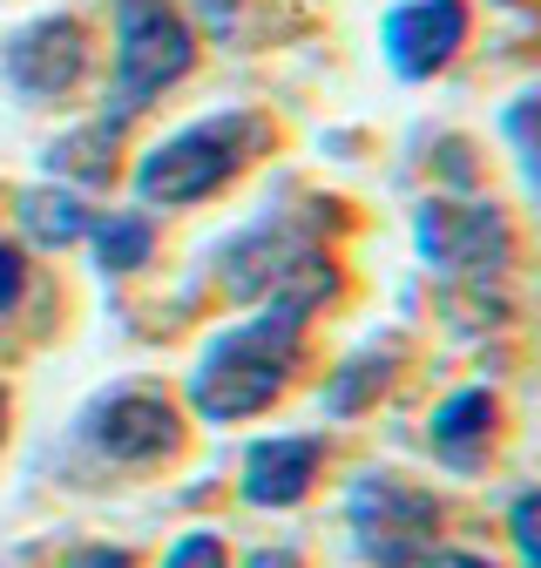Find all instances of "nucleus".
<instances>
[{"instance_id": "nucleus-9", "label": "nucleus", "mask_w": 541, "mask_h": 568, "mask_svg": "<svg viewBox=\"0 0 541 568\" xmlns=\"http://www.w3.org/2000/svg\"><path fill=\"white\" fill-rule=\"evenodd\" d=\"M312 474H318V440L305 434H278V440H257L244 454V501L257 508H292L312 494Z\"/></svg>"}, {"instance_id": "nucleus-17", "label": "nucleus", "mask_w": 541, "mask_h": 568, "mask_svg": "<svg viewBox=\"0 0 541 568\" xmlns=\"http://www.w3.org/2000/svg\"><path fill=\"white\" fill-rule=\"evenodd\" d=\"M68 568H135L129 548H82V555H68Z\"/></svg>"}, {"instance_id": "nucleus-7", "label": "nucleus", "mask_w": 541, "mask_h": 568, "mask_svg": "<svg viewBox=\"0 0 541 568\" xmlns=\"http://www.w3.org/2000/svg\"><path fill=\"white\" fill-rule=\"evenodd\" d=\"M467 41V8L460 0H406V8L386 14V54L399 75H433V68H447Z\"/></svg>"}, {"instance_id": "nucleus-11", "label": "nucleus", "mask_w": 541, "mask_h": 568, "mask_svg": "<svg viewBox=\"0 0 541 568\" xmlns=\"http://www.w3.org/2000/svg\"><path fill=\"white\" fill-rule=\"evenodd\" d=\"M21 217H28V231H34L41 244H75V237L95 224L68 190H28V196H21Z\"/></svg>"}, {"instance_id": "nucleus-2", "label": "nucleus", "mask_w": 541, "mask_h": 568, "mask_svg": "<svg viewBox=\"0 0 541 568\" xmlns=\"http://www.w3.org/2000/svg\"><path fill=\"white\" fill-rule=\"evenodd\" d=\"M190 61H196V41L170 0H115V95L102 109V129H122L143 102L183 82Z\"/></svg>"}, {"instance_id": "nucleus-16", "label": "nucleus", "mask_w": 541, "mask_h": 568, "mask_svg": "<svg viewBox=\"0 0 541 568\" xmlns=\"http://www.w3.org/2000/svg\"><path fill=\"white\" fill-rule=\"evenodd\" d=\"M21 277H28V271H21V251H14V244H0V312L21 298Z\"/></svg>"}, {"instance_id": "nucleus-20", "label": "nucleus", "mask_w": 541, "mask_h": 568, "mask_svg": "<svg viewBox=\"0 0 541 568\" xmlns=\"http://www.w3.org/2000/svg\"><path fill=\"white\" fill-rule=\"evenodd\" d=\"M0 434H8V393H0Z\"/></svg>"}, {"instance_id": "nucleus-1", "label": "nucleus", "mask_w": 541, "mask_h": 568, "mask_svg": "<svg viewBox=\"0 0 541 568\" xmlns=\"http://www.w3.org/2000/svg\"><path fill=\"white\" fill-rule=\"evenodd\" d=\"M338 292V271L305 257L278 292H270V305L251 318V325H231L217 332L211 345H203V359L190 373V406L203 419H251L264 413L270 399H278L298 373V352H305V318L312 305H325Z\"/></svg>"}, {"instance_id": "nucleus-12", "label": "nucleus", "mask_w": 541, "mask_h": 568, "mask_svg": "<svg viewBox=\"0 0 541 568\" xmlns=\"http://www.w3.org/2000/svg\"><path fill=\"white\" fill-rule=\"evenodd\" d=\"M89 237H95V264L102 271H135V264L150 257V244H156L143 217H95Z\"/></svg>"}, {"instance_id": "nucleus-15", "label": "nucleus", "mask_w": 541, "mask_h": 568, "mask_svg": "<svg viewBox=\"0 0 541 568\" xmlns=\"http://www.w3.org/2000/svg\"><path fill=\"white\" fill-rule=\"evenodd\" d=\"M163 568H224V541H217L211 528H196V535H183V541L170 548Z\"/></svg>"}, {"instance_id": "nucleus-3", "label": "nucleus", "mask_w": 541, "mask_h": 568, "mask_svg": "<svg viewBox=\"0 0 541 568\" xmlns=\"http://www.w3.org/2000/svg\"><path fill=\"white\" fill-rule=\"evenodd\" d=\"M251 142H257V122H251V115L196 122V129L156 142V150L143 156L135 190H143V203H196V196H211L217 183L237 176V163H244Z\"/></svg>"}, {"instance_id": "nucleus-18", "label": "nucleus", "mask_w": 541, "mask_h": 568, "mask_svg": "<svg viewBox=\"0 0 541 568\" xmlns=\"http://www.w3.org/2000/svg\"><path fill=\"white\" fill-rule=\"evenodd\" d=\"M414 568H494V561H481V555H460V548H447V555H420Z\"/></svg>"}, {"instance_id": "nucleus-14", "label": "nucleus", "mask_w": 541, "mask_h": 568, "mask_svg": "<svg viewBox=\"0 0 541 568\" xmlns=\"http://www.w3.org/2000/svg\"><path fill=\"white\" fill-rule=\"evenodd\" d=\"M508 528H514V548L528 555V568H541V487H534V494H521V501H514Z\"/></svg>"}, {"instance_id": "nucleus-4", "label": "nucleus", "mask_w": 541, "mask_h": 568, "mask_svg": "<svg viewBox=\"0 0 541 568\" xmlns=\"http://www.w3.org/2000/svg\"><path fill=\"white\" fill-rule=\"evenodd\" d=\"M346 521H353V541H359L366 561H379V568H414L433 548V535H440V501H433V494H420V487H406V480L366 474L353 487Z\"/></svg>"}, {"instance_id": "nucleus-6", "label": "nucleus", "mask_w": 541, "mask_h": 568, "mask_svg": "<svg viewBox=\"0 0 541 568\" xmlns=\"http://www.w3.org/2000/svg\"><path fill=\"white\" fill-rule=\"evenodd\" d=\"M420 257L440 264L447 277H501L514 257V237H508V217L494 203L440 196L420 210Z\"/></svg>"}, {"instance_id": "nucleus-10", "label": "nucleus", "mask_w": 541, "mask_h": 568, "mask_svg": "<svg viewBox=\"0 0 541 568\" xmlns=\"http://www.w3.org/2000/svg\"><path fill=\"white\" fill-rule=\"evenodd\" d=\"M494 426H501L494 393H488V386H467V393H453V399L433 413V454H440L453 474H473V467L488 460V447H494Z\"/></svg>"}, {"instance_id": "nucleus-13", "label": "nucleus", "mask_w": 541, "mask_h": 568, "mask_svg": "<svg viewBox=\"0 0 541 568\" xmlns=\"http://www.w3.org/2000/svg\"><path fill=\"white\" fill-rule=\"evenodd\" d=\"M386 373H392V352H386V359H379V352H366L359 366L338 373V393H331L325 406H331V413H359L372 393H386Z\"/></svg>"}, {"instance_id": "nucleus-8", "label": "nucleus", "mask_w": 541, "mask_h": 568, "mask_svg": "<svg viewBox=\"0 0 541 568\" xmlns=\"http://www.w3.org/2000/svg\"><path fill=\"white\" fill-rule=\"evenodd\" d=\"M89 68V34L82 21H34L8 41V82L21 95H61V89H75V75Z\"/></svg>"}, {"instance_id": "nucleus-5", "label": "nucleus", "mask_w": 541, "mask_h": 568, "mask_svg": "<svg viewBox=\"0 0 541 568\" xmlns=\"http://www.w3.org/2000/svg\"><path fill=\"white\" fill-rule=\"evenodd\" d=\"M82 440L109 467H150V460H170L183 447V413L163 393L115 386L82 413Z\"/></svg>"}, {"instance_id": "nucleus-19", "label": "nucleus", "mask_w": 541, "mask_h": 568, "mask_svg": "<svg viewBox=\"0 0 541 568\" xmlns=\"http://www.w3.org/2000/svg\"><path fill=\"white\" fill-rule=\"evenodd\" d=\"M251 568H305V561H298V548H257Z\"/></svg>"}]
</instances>
